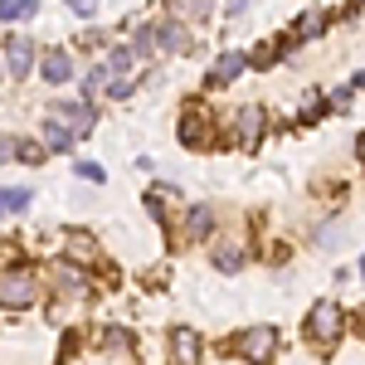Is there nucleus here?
Returning a JSON list of instances; mask_svg holds the SVG:
<instances>
[{
	"mask_svg": "<svg viewBox=\"0 0 365 365\" xmlns=\"http://www.w3.org/2000/svg\"><path fill=\"white\" fill-rule=\"evenodd\" d=\"M137 58H132V49L127 44H113V54H108V73H127Z\"/></svg>",
	"mask_w": 365,
	"mask_h": 365,
	"instance_id": "obj_23",
	"label": "nucleus"
},
{
	"mask_svg": "<svg viewBox=\"0 0 365 365\" xmlns=\"http://www.w3.org/2000/svg\"><path fill=\"white\" fill-rule=\"evenodd\" d=\"M39 302V273L34 268H5L0 273V307L20 312Z\"/></svg>",
	"mask_w": 365,
	"mask_h": 365,
	"instance_id": "obj_1",
	"label": "nucleus"
},
{
	"mask_svg": "<svg viewBox=\"0 0 365 365\" xmlns=\"http://www.w3.org/2000/svg\"><path fill=\"white\" fill-rule=\"evenodd\" d=\"M322 29H327V15H322V10H312V15H302V20L292 25V34H287V39H317Z\"/></svg>",
	"mask_w": 365,
	"mask_h": 365,
	"instance_id": "obj_21",
	"label": "nucleus"
},
{
	"mask_svg": "<svg viewBox=\"0 0 365 365\" xmlns=\"http://www.w3.org/2000/svg\"><path fill=\"white\" fill-rule=\"evenodd\" d=\"M132 58H151L156 54V25H137V34H132Z\"/></svg>",
	"mask_w": 365,
	"mask_h": 365,
	"instance_id": "obj_20",
	"label": "nucleus"
},
{
	"mask_svg": "<svg viewBox=\"0 0 365 365\" xmlns=\"http://www.w3.org/2000/svg\"><path fill=\"white\" fill-rule=\"evenodd\" d=\"M249 10V0H229V15H244Z\"/></svg>",
	"mask_w": 365,
	"mask_h": 365,
	"instance_id": "obj_31",
	"label": "nucleus"
},
{
	"mask_svg": "<svg viewBox=\"0 0 365 365\" xmlns=\"http://www.w3.org/2000/svg\"><path fill=\"white\" fill-rule=\"evenodd\" d=\"M234 137L244 141V146H258V137H263V127H268V113L258 108V103H249V108H239V117H234Z\"/></svg>",
	"mask_w": 365,
	"mask_h": 365,
	"instance_id": "obj_10",
	"label": "nucleus"
},
{
	"mask_svg": "<svg viewBox=\"0 0 365 365\" xmlns=\"http://www.w3.org/2000/svg\"><path fill=\"white\" fill-rule=\"evenodd\" d=\"M156 49H170V54H190V49H195V39H190V29L180 25V20H170V25L156 29Z\"/></svg>",
	"mask_w": 365,
	"mask_h": 365,
	"instance_id": "obj_11",
	"label": "nucleus"
},
{
	"mask_svg": "<svg viewBox=\"0 0 365 365\" xmlns=\"http://www.w3.org/2000/svg\"><path fill=\"white\" fill-rule=\"evenodd\" d=\"M244 68H249V54H244V49H225V54L215 58V68H210V88L234 83V78H239Z\"/></svg>",
	"mask_w": 365,
	"mask_h": 365,
	"instance_id": "obj_9",
	"label": "nucleus"
},
{
	"mask_svg": "<svg viewBox=\"0 0 365 365\" xmlns=\"http://www.w3.org/2000/svg\"><path fill=\"white\" fill-rule=\"evenodd\" d=\"M73 170H78L83 180H93V185H98V180H108V170L98 166V161H78V166H73Z\"/></svg>",
	"mask_w": 365,
	"mask_h": 365,
	"instance_id": "obj_26",
	"label": "nucleus"
},
{
	"mask_svg": "<svg viewBox=\"0 0 365 365\" xmlns=\"http://www.w3.org/2000/svg\"><path fill=\"white\" fill-rule=\"evenodd\" d=\"M63 244H68V258H78V263H98V244H93V234H68Z\"/></svg>",
	"mask_w": 365,
	"mask_h": 365,
	"instance_id": "obj_18",
	"label": "nucleus"
},
{
	"mask_svg": "<svg viewBox=\"0 0 365 365\" xmlns=\"http://www.w3.org/2000/svg\"><path fill=\"white\" fill-rule=\"evenodd\" d=\"M25 205H34V190H25V185H0V220L20 215Z\"/></svg>",
	"mask_w": 365,
	"mask_h": 365,
	"instance_id": "obj_14",
	"label": "nucleus"
},
{
	"mask_svg": "<svg viewBox=\"0 0 365 365\" xmlns=\"http://www.w3.org/2000/svg\"><path fill=\"white\" fill-rule=\"evenodd\" d=\"M39 73H44V83H68L73 78V58L63 54V49H49V54L39 58Z\"/></svg>",
	"mask_w": 365,
	"mask_h": 365,
	"instance_id": "obj_12",
	"label": "nucleus"
},
{
	"mask_svg": "<svg viewBox=\"0 0 365 365\" xmlns=\"http://www.w3.org/2000/svg\"><path fill=\"white\" fill-rule=\"evenodd\" d=\"M98 351L103 356H117V361H132L137 356V341H132V331L127 327H98Z\"/></svg>",
	"mask_w": 365,
	"mask_h": 365,
	"instance_id": "obj_6",
	"label": "nucleus"
},
{
	"mask_svg": "<svg viewBox=\"0 0 365 365\" xmlns=\"http://www.w3.org/2000/svg\"><path fill=\"white\" fill-rule=\"evenodd\" d=\"M29 68H34V44L20 39V34H15V39H5V73L20 83V78H29Z\"/></svg>",
	"mask_w": 365,
	"mask_h": 365,
	"instance_id": "obj_8",
	"label": "nucleus"
},
{
	"mask_svg": "<svg viewBox=\"0 0 365 365\" xmlns=\"http://www.w3.org/2000/svg\"><path fill=\"white\" fill-rule=\"evenodd\" d=\"M68 10H73V15H98V0H68Z\"/></svg>",
	"mask_w": 365,
	"mask_h": 365,
	"instance_id": "obj_28",
	"label": "nucleus"
},
{
	"mask_svg": "<svg viewBox=\"0 0 365 365\" xmlns=\"http://www.w3.org/2000/svg\"><path fill=\"white\" fill-rule=\"evenodd\" d=\"M180 234H185V244H205V239L215 234V210H210V205H185Z\"/></svg>",
	"mask_w": 365,
	"mask_h": 365,
	"instance_id": "obj_7",
	"label": "nucleus"
},
{
	"mask_svg": "<svg viewBox=\"0 0 365 365\" xmlns=\"http://www.w3.org/2000/svg\"><path fill=\"white\" fill-rule=\"evenodd\" d=\"M273 58H278V49H268V44H263V49H258V54H253L249 63H258V68H268V63H273Z\"/></svg>",
	"mask_w": 365,
	"mask_h": 365,
	"instance_id": "obj_29",
	"label": "nucleus"
},
{
	"mask_svg": "<svg viewBox=\"0 0 365 365\" xmlns=\"http://www.w3.org/2000/svg\"><path fill=\"white\" fill-rule=\"evenodd\" d=\"M39 10V0H0V20H29Z\"/></svg>",
	"mask_w": 365,
	"mask_h": 365,
	"instance_id": "obj_22",
	"label": "nucleus"
},
{
	"mask_svg": "<svg viewBox=\"0 0 365 365\" xmlns=\"http://www.w3.org/2000/svg\"><path fill=\"white\" fill-rule=\"evenodd\" d=\"M307 336L317 341V346H327V351L346 336V312H341V302H317V307L307 312Z\"/></svg>",
	"mask_w": 365,
	"mask_h": 365,
	"instance_id": "obj_2",
	"label": "nucleus"
},
{
	"mask_svg": "<svg viewBox=\"0 0 365 365\" xmlns=\"http://www.w3.org/2000/svg\"><path fill=\"white\" fill-rule=\"evenodd\" d=\"M170 5V15H175V20H180V15H190V0H166Z\"/></svg>",
	"mask_w": 365,
	"mask_h": 365,
	"instance_id": "obj_30",
	"label": "nucleus"
},
{
	"mask_svg": "<svg viewBox=\"0 0 365 365\" xmlns=\"http://www.w3.org/2000/svg\"><path fill=\"white\" fill-rule=\"evenodd\" d=\"M190 15H195V20H210V15H215V0H190Z\"/></svg>",
	"mask_w": 365,
	"mask_h": 365,
	"instance_id": "obj_27",
	"label": "nucleus"
},
{
	"mask_svg": "<svg viewBox=\"0 0 365 365\" xmlns=\"http://www.w3.org/2000/svg\"><path fill=\"white\" fill-rule=\"evenodd\" d=\"M10 156H20L25 166H39V161H44V146H34V141H15V151H10Z\"/></svg>",
	"mask_w": 365,
	"mask_h": 365,
	"instance_id": "obj_24",
	"label": "nucleus"
},
{
	"mask_svg": "<svg viewBox=\"0 0 365 365\" xmlns=\"http://www.w3.org/2000/svg\"><path fill=\"white\" fill-rule=\"evenodd\" d=\"M215 268L220 273H239L244 268V249L239 244H215Z\"/></svg>",
	"mask_w": 365,
	"mask_h": 365,
	"instance_id": "obj_19",
	"label": "nucleus"
},
{
	"mask_svg": "<svg viewBox=\"0 0 365 365\" xmlns=\"http://www.w3.org/2000/svg\"><path fill=\"white\" fill-rule=\"evenodd\" d=\"M175 205H180V195H175L170 185H156V190L146 195V210H151V215H156L161 225H170V210H175Z\"/></svg>",
	"mask_w": 365,
	"mask_h": 365,
	"instance_id": "obj_16",
	"label": "nucleus"
},
{
	"mask_svg": "<svg viewBox=\"0 0 365 365\" xmlns=\"http://www.w3.org/2000/svg\"><path fill=\"white\" fill-rule=\"evenodd\" d=\"M54 117L73 132V137H88L93 127H98V108L88 103V98H73V103H58L54 108Z\"/></svg>",
	"mask_w": 365,
	"mask_h": 365,
	"instance_id": "obj_5",
	"label": "nucleus"
},
{
	"mask_svg": "<svg viewBox=\"0 0 365 365\" xmlns=\"http://www.w3.org/2000/svg\"><path fill=\"white\" fill-rule=\"evenodd\" d=\"M44 151H73V132H68L58 117L44 122Z\"/></svg>",
	"mask_w": 365,
	"mask_h": 365,
	"instance_id": "obj_17",
	"label": "nucleus"
},
{
	"mask_svg": "<svg viewBox=\"0 0 365 365\" xmlns=\"http://www.w3.org/2000/svg\"><path fill=\"white\" fill-rule=\"evenodd\" d=\"M170 356H175V361H200V336L190 327H175V331H170Z\"/></svg>",
	"mask_w": 365,
	"mask_h": 365,
	"instance_id": "obj_15",
	"label": "nucleus"
},
{
	"mask_svg": "<svg viewBox=\"0 0 365 365\" xmlns=\"http://www.w3.org/2000/svg\"><path fill=\"white\" fill-rule=\"evenodd\" d=\"M103 83H108V63H98V68H93V73L83 78V93L93 98V93H103Z\"/></svg>",
	"mask_w": 365,
	"mask_h": 365,
	"instance_id": "obj_25",
	"label": "nucleus"
},
{
	"mask_svg": "<svg viewBox=\"0 0 365 365\" xmlns=\"http://www.w3.org/2000/svg\"><path fill=\"white\" fill-rule=\"evenodd\" d=\"M273 346H278V331H273V327H249V331L234 336V356H244V361H268Z\"/></svg>",
	"mask_w": 365,
	"mask_h": 365,
	"instance_id": "obj_4",
	"label": "nucleus"
},
{
	"mask_svg": "<svg viewBox=\"0 0 365 365\" xmlns=\"http://www.w3.org/2000/svg\"><path fill=\"white\" fill-rule=\"evenodd\" d=\"M10 151H15V141H0V161H5V156H10Z\"/></svg>",
	"mask_w": 365,
	"mask_h": 365,
	"instance_id": "obj_32",
	"label": "nucleus"
},
{
	"mask_svg": "<svg viewBox=\"0 0 365 365\" xmlns=\"http://www.w3.org/2000/svg\"><path fill=\"white\" fill-rule=\"evenodd\" d=\"M180 141L185 146H210V117H200V113H185V122H180Z\"/></svg>",
	"mask_w": 365,
	"mask_h": 365,
	"instance_id": "obj_13",
	"label": "nucleus"
},
{
	"mask_svg": "<svg viewBox=\"0 0 365 365\" xmlns=\"http://www.w3.org/2000/svg\"><path fill=\"white\" fill-rule=\"evenodd\" d=\"M49 282H54V292L63 297V302H88V297H93L88 273H83V268H73V258L54 263V268H49Z\"/></svg>",
	"mask_w": 365,
	"mask_h": 365,
	"instance_id": "obj_3",
	"label": "nucleus"
}]
</instances>
